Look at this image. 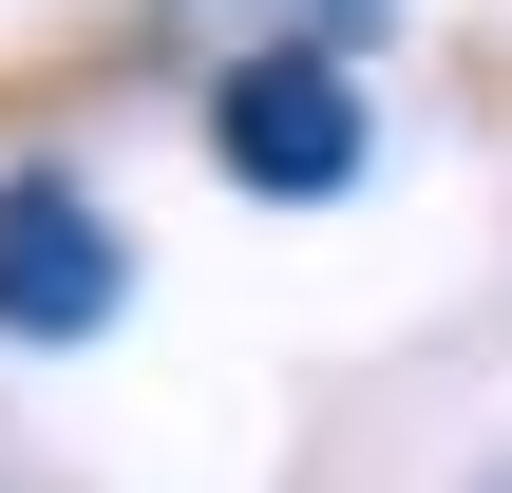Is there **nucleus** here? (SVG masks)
Here are the masks:
<instances>
[{
	"instance_id": "f257e3e1",
	"label": "nucleus",
	"mask_w": 512,
	"mask_h": 493,
	"mask_svg": "<svg viewBox=\"0 0 512 493\" xmlns=\"http://www.w3.org/2000/svg\"><path fill=\"white\" fill-rule=\"evenodd\" d=\"M209 152H228L247 190H285V209H323V190L361 171V76H342L323 38H285V57H228V95H209Z\"/></svg>"
},
{
	"instance_id": "f03ea898",
	"label": "nucleus",
	"mask_w": 512,
	"mask_h": 493,
	"mask_svg": "<svg viewBox=\"0 0 512 493\" xmlns=\"http://www.w3.org/2000/svg\"><path fill=\"white\" fill-rule=\"evenodd\" d=\"M133 285V247L95 228L76 171H0V342H95Z\"/></svg>"
},
{
	"instance_id": "7ed1b4c3",
	"label": "nucleus",
	"mask_w": 512,
	"mask_h": 493,
	"mask_svg": "<svg viewBox=\"0 0 512 493\" xmlns=\"http://www.w3.org/2000/svg\"><path fill=\"white\" fill-rule=\"evenodd\" d=\"M171 19H190V38H266V57H285V38H323V57L361 38V0H171Z\"/></svg>"
}]
</instances>
